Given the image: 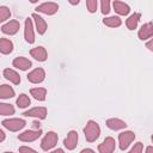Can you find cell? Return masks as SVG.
Segmentation results:
<instances>
[{"label":"cell","mask_w":153,"mask_h":153,"mask_svg":"<svg viewBox=\"0 0 153 153\" xmlns=\"http://www.w3.org/2000/svg\"><path fill=\"white\" fill-rule=\"evenodd\" d=\"M31 96H33L35 99L37 100H44L45 96H47V90L43 87H36V88H31Z\"/></svg>","instance_id":"22"},{"label":"cell","mask_w":153,"mask_h":153,"mask_svg":"<svg viewBox=\"0 0 153 153\" xmlns=\"http://www.w3.org/2000/svg\"><path fill=\"white\" fill-rule=\"evenodd\" d=\"M25 124H26L25 121L20 120V118H10V120L2 121V126L5 128H7L8 130H11V131H17V130L24 128Z\"/></svg>","instance_id":"2"},{"label":"cell","mask_w":153,"mask_h":153,"mask_svg":"<svg viewBox=\"0 0 153 153\" xmlns=\"http://www.w3.org/2000/svg\"><path fill=\"white\" fill-rule=\"evenodd\" d=\"M36 10H37L38 12H41V13H44V14L50 16V14H54L55 12H57L59 5L55 4V2H44V4L39 5Z\"/></svg>","instance_id":"6"},{"label":"cell","mask_w":153,"mask_h":153,"mask_svg":"<svg viewBox=\"0 0 153 153\" xmlns=\"http://www.w3.org/2000/svg\"><path fill=\"white\" fill-rule=\"evenodd\" d=\"M19 153H37L36 151H33L32 148H29V147H25V146H22L19 148Z\"/></svg>","instance_id":"31"},{"label":"cell","mask_w":153,"mask_h":153,"mask_svg":"<svg viewBox=\"0 0 153 153\" xmlns=\"http://www.w3.org/2000/svg\"><path fill=\"white\" fill-rule=\"evenodd\" d=\"M44 76H45V73H44V69L42 68H36L33 69L32 72H30L27 74V80L30 82H33V84H38L41 81L44 80Z\"/></svg>","instance_id":"7"},{"label":"cell","mask_w":153,"mask_h":153,"mask_svg":"<svg viewBox=\"0 0 153 153\" xmlns=\"http://www.w3.org/2000/svg\"><path fill=\"white\" fill-rule=\"evenodd\" d=\"M152 149H153V148H152V146H148V147H147V149H146V153H152Z\"/></svg>","instance_id":"34"},{"label":"cell","mask_w":153,"mask_h":153,"mask_svg":"<svg viewBox=\"0 0 153 153\" xmlns=\"http://www.w3.org/2000/svg\"><path fill=\"white\" fill-rule=\"evenodd\" d=\"M140 13H134V14H131L128 19H127V27L129 29V30H134L136 26H137V23H139V19H140Z\"/></svg>","instance_id":"23"},{"label":"cell","mask_w":153,"mask_h":153,"mask_svg":"<svg viewBox=\"0 0 153 153\" xmlns=\"http://www.w3.org/2000/svg\"><path fill=\"white\" fill-rule=\"evenodd\" d=\"M13 96H14V90L11 86H8V85L0 86V98L7 99V98H12Z\"/></svg>","instance_id":"21"},{"label":"cell","mask_w":153,"mask_h":153,"mask_svg":"<svg viewBox=\"0 0 153 153\" xmlns=\"http://www.w3.org/2000/svg\"><path fill=\"white\" fill-rule=\"evenodd\" d=\"M50 153H63V151H62L61 148H59V149H56V151H53V152H50Z\"/></svg>","instance_id":"35"},{"label":"cell","mask_w":153,"mask_h":153,"mask_svg":"<svg viewBox=\"0 0 153 153\" xmlns=\"http://www.w3.org/2000/svg\"><path fill=\"white\" fill-rule=\"evenodd\" d=\"M19 22H17V20H11V22H8L7 24H5L2 27H1V31L4 32V33H6V35H14V33H17L18 32V30H19Z\"/></svg>","instance_id":"13"},{"label":"cell","mask_w":153,"mask_h":153,"mask_svg":"<svg viewBox=\"0 0 153 153\" xmlns=\"http://www.w3.org/2000/svg\"><path fill=\"white\" fill-rule=\"evenodd\" d=\"M135 139V134L133 131H123L118 136V141H120V148L121 149H126L130 143L131 141Z\"/></svg>","instance_id":"4"},{"label":"cell","mask_w":153,"mask_h":153,"mask_svg":"<svg viewBox=\"0 0 153 153\" xmlns=\"http://www.w3.org/2000/svg\"><path fill=\"white\" fill-rule=\"evenodd\" d=\"M17 105H18L19 108H26V106H29V105H30V98H29L26 94L22 93V94L18 97V99H17Z\"/></svg>","instance_id":"26"},{"label":"cell","mask_w":153,"mask_h":153,"mask_svg":"<svg viewBox=\"0 0 153 153\" xmlns=\"http://www.w3.org/2000/svg\"><path fill=\"white\" fill-rule=\"evenodd\" d=\"M4 76H5L7 80H10L11 82L16 84V85L20 82V76H19V74H18L17 72H14L13 69L6 68V69L4 71Z\"/></svg>","instance_id":"18"},{"label":"cell","mask_w":153,"mask_h":153,"mask_svg":"<svg viewBox=\"0 0 153 153\" xmlns=\"http://www.w3.org/2000/svg\"><path fill=\"white\" fill-rule=\"evenodd\" d=\"M147 48H148V49H149V50H152V49H153V48H152V41H151V42H148V43H147Z\"/></svg>","instance_id":"36"},{"label":"cell","mask_w":153,"mask_h":153,"mask_svg":"<svg viewBox=\"0 0 153 153\" xmlns=\"http://www.w3.org/2000/svg\"><path fill=\"white\" fill-rule=\"evenodd\" d=\"M153 35V25L152 23H146L141 26V29L139 30V38L145 41L147 38H151Z\"/></svg>","instance_id":"12"},{"label":"cell","mask_w":153,"mask_h":153,"mask_svg":"<svg viewBox=\"0 0 153 153\" xmlns=\"http://www.w3.org/2000/svg\"><path fill=\"white\" fill-rule=\"evenodd\" d=\"M56 142H57V134L54 133V131H49V133L43 137V140H42V142H41V147H42V149L48 151V149L53 148V147L56 145Z\"/></svg>","instance_id":"3"},{"label":"cell","mask_w":153,"mask_h":153,"mask_svg":"<svg viewBox=\"0 0 153 153\" xmlns=\"http://www.w3.org/2000/svg\"><path fill=\"white\" fill-rule=\"evenodd\" d=\"M84 134H85V137L88 142L96 141L100 134V128H99L98 123L94 121H88L86 127L84 128Z\"/></svg>","instance_id":"1"},{"label":"cell","mask_w":153,"mask_h":153,"mask_svg":"<svg viewBox=\"0 0 153 153\" xmlns=\"http://www.w3.org/2000/svg\"><path fill=\"white\" fill-rule=\"evenodd\" d=\"M80 153H94L92 149H90V148H85V149H82Z\"/></svg>","instance_id":"32"},{"label":"cell","mask_w":153,"mask_h":153,"mask_svg":"<svg viewBox=\"0 0 153 153\" xmlns=\"http://www.w3.org/2000/svg\"><path fill=\"white\" fill-rule=\"evenodd\" d=\"M129 153H142V143L137 142L134 145V147L129 151Z\"/></svg>","instance_id":"30"},{"label":"cell","mask_w":153,"mask_h":153,"mask_svg":"<svg viewBox=\"0 0 153 153\" xmlns=\"http://www.w3.org/2000/svg\"><path fill=\"white\" fill-rule=\"evenodd\" d=\"M4 140H5V133L0 129V142H1V141H4Z\"/></svg>","instance_id":"33"},{"label":"cell","mask_w":153,"mask_h":153,"mask_svg":"<svg viewBox=\"0 0 153 153\" xmlns=\"http://www.w3.org/2000/svg\"><path fill=\"white\" fill-rule=\"evenodd\" d=\"M23 115L25 116H30V117H38L41 120H44L45 116H47V109L43 108V106H39V108H32L27 111H25Z\"/></svg>","instance_id":"10"},{"label":"cell","mask_w":153,"mask_h":153,"mask_svg":"<svg viewBox=\"0 0 153 153\" xmlns=\"http://www.w3.org/2000/svg\"><path fill=\"white\" fill-rule=\"evenodd\" d=\"M106 126H108V128H110L112 130H120V129L126 128L127 123L120 118H110L106 121Z\"/></svg>","instance_id":"14"},{"label":"cell","mask_w":153,"mask_h":153,"mask_svg":"<svg viewBox=\"0 0 153 153\" xmlns=\"http://www.w3.org/2000/svg\"><path fill=\"white\" fill-rule=\"evenodd\" d=\"M30 54L37 61H45L47 60V50L43 47H36V48L31 49Z\"/></svg>","instance_id":"15"},{"label":"cell","mask_w":153,"mask_h":153,"mask_svg":"<svg viewBox=\"0 0 153 153\" xmlns=\"http://www.w3.org/2000/svg\"><path fill=\"white\" fill-rule=\"evenodd\" d=\"M99 153H112L115 151V140L112 137H105V140L98 146Z\"/></svg>","instance_id":"5"},{"label":"cell","mask_w":153,"mask_h":153,"mask_svg":"<svg viewBox=\"0 0 153 153\" xmlns=\"http://www.w3.org/2000/svg\"><path fill=\"white\" fill-rule=\"evenodd\" d=\"M103 23L106 25V26H110V27H117L122 24L121 19L118 17H108L103 20Z\"/></svg>","instance_id":"24"},{"label":"cell","mask_w":153,"mask_h":153,"mask_svg":"<svg viewBox=\"0 0 153 153\" xmlns=\"http://www.w3.org/2000/svg\"><path fill=\"white\" fill-rule=\"evenodd\" d=\"M63 143H65L67 149H74L76 147V143H78V133L75 130H71L68 133L67 137L65 139Z\"/></svg>","instance_id":"9"},{"label":"cell","mask_w":153,"mask_h":153,"mask_svg":"<svg viewBox=\"0 0 153 153\" xmlns=\"http://www.w3.org/2000/svg\"><path fill=\"white\" fill-rule=\"evenodd\" d=\"M86 6H87V10L91 13L96 12V10H97V1L96 0H87L86 1Z\"/></svg>","instance_id":"28"},{"label":"cell","mask_w":153,"mask_h":153,"mask_svg":"<svg viewBox=\"0 0 153 153\" xmlns=\"http://www.w3.org/2000/svg\"><path fill=\"white\" fill-rule=\"evenodd\" d=\"M10 16H11L10 10L6 6H0V23L1 22H5L6 19H8Z\"/></svg>","instance_id":"27"},{"label":"cell","mask_w":153,"mask_h":153,"mask_svg":"<svg viewBox=\"0 0 153 153\" xmlns=\"http://www.w3.org/2000/svg\"><path fill=\"white\" fill-rule=\"evenodd\" d=\"M32 18L35 19L36 29H37L38 33L43 35V33L45 32V30H47V23H45V20H44L42 17H39L38 14H36V13H33V14H32Z\"/></svg>","instance_id":"17"},{"label":"cell","mask_w":153,"mask_h":153,"mask_svg":"<svg viewBox=\"0 0 153 153\" xmlns=\"http://www.w3.org/2000/svg\"><path fill=\"white\" fill-rule=\"evenodd\" d=\"M13 66L22 69V71H26L31 67V61H29L25 57H16L13 60Z\"/></svg>","instance_id":"16"},{"label":"cell","mask_w":153,"mask_h":153,"mask_svg":"<svg viewBox=\"0 0 153 153\" xmlns=\"http://www.w3.org/2000/svg\"><path fill=\"white\" fill-rule=\"evenodd\" d=\"M13 112H14V108L11 104L0 103V115L7 116V115H12Z\"/></svg>","instance_id":"25"},{"label":"cell","mask_w":153,"mask_h":153,"mask_svg":"<svg viewBox=\"0 0 153 153\" xmlns=\"http://www.w3.org/2000/svg\"><path fill=\"white\" fill-rule=\"evenodd\" d=\"M112 5H114L115 11H116L118 14H121V16H126V14H128L129 11H130L129 6H128L127 4H124V2H122V1H114Z\"/></svg>","instance_id":"19"},{"label":"cell","mask_w":153,"mask_h":153,"mask_svg":"<svg viewBox=\"0 0 153 153\" xmlns=\"http://www.w3.org/2000/svg\"><path fill=\"white\" fill-rule=\"evenodd\" d=\"M42 131L38 129V130H26L22 134H19L18 139L22 140V141H25V142H30V141H35L36 139H38L41 136Z\"/></svg>","instance_id":"8"},{"label":"cell","mask_w":153,"mask_h":153,"mask_svg":"<svg viewBox=\"0 0 153 153\" xmlns=\"http://www.w3.org/2000/svg\"><path fill=\"white\" fill-rule=\"evenodd\" d=\"M100 6H102V13L103 14H108L109 11H110V2L108 0H103L100 2Z\"/></svg>","instance_id":"29"},{"label":"cell","mask_w":153,"mask_h":153,"mask_svg":"<svg viewBox=\"0 0 153 153\" xmlns=\"http://www.w3.org/2000/svg\"><path fill=\"white\" fill-rule=\"evenodd\" d=\"M25 41L27 43H33L35 42V35H33V27H32V20L27 18L25 20V31H24Z\"/></svg>","instance_id":"11"},{"label":"cell","mask_w":153,"mask_h":153,"mask_svg":"<svg viewBox=\"0 0 153 153\" xmlns=\"http://www.w3.org/2000/svg\"><path fill=\"white\" fill-rule=\"evenodd\" d=\"M13 50V43L7 38H0V51L2 54H10Z\"/></svg>","instance_id":"20"},{"label":"cell","mask_w":153,"mask_h":153,"mask_svg":"<svg viewBox=\"0 0 153 153\" xmlns=\"http://www.w3.org/2000/svg\"><path fill=\"white\" fill-rule=\"evenodd\" d=\"M5 153H12V152H5Z\"/></svg>","instance_id":"37"}]
</instances>
